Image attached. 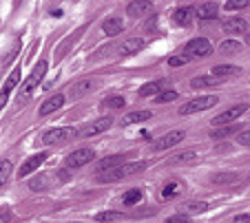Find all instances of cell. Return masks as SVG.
Instances as JSON below:
<instances>
[{
    "mask_svg": "<svg viewBox=\"0 0 250 223\" xmlns=\"http://www.w3.org/2000/svg\"><path fill=\"white\" fill-rule=\"evenodd\" d=\"M146 166H148L146 162H128V164H120V166L111 168V170H106V172H100L98 179H100V181H104V184H106V181L126 179V177H131V175H137V172H142Z\"/></svg>",
    "mask_w": 250,
    "mask_h": 223,
    "instance_id": "obj_1",
    "label": "cell"
},
{
    "mask_svg": "<svg viewBox=\"0 0 250 223\" xmlns=\"http://www.w3.org/2000/svg\"><path fill=\"white\" fill-rule=\"evenodd\" d=\"M47 75V62H38V64H36V67H33V71H31V75L27 77V80H24V84H22V89H20V93H18V104L22 106L24 102L29 100V97H31L33 95V91H36V86L40 84V82H42V77Z\"/></svg>",
    "mask_w": 250,
    "mask_h": 223,
    "instance_id": "obj_2",
    "label": "cell"
},
{
    "mask_svg": "<svg viewBox=\"0 0 250 223\" xmlns=\"http://www.w3.org/2000/svg\"><path fill=\"white\" fill-rule=\"evenodd\" d=\"M219 102L217 95H204V97H195V100L186 102L184 106L180 109V115H193V113H199V111H206V109H212V106Z\"/></svg>",
    "mask_w": 250,
    "mask_h": 223,
    "instance_id": "obj_3",
    "label": "cell"
},
{
    "mask_svg": "<svg viewBox=\"0 0 250 223\" xmlns=\"http://www.w3.org/2000/svg\"><path fill=\"white\" fill-rule=\"evenodd\" d=\"M210 53H212V44L206 38H195L190 42H186V47H184V56L188 60L190 57H206Z\"/></svg>",
    "mask_w": 250,
    "mask_h": 223,
    "instance_id": "obj_4",
    "label": "cell"
},
{
    "mask_svg": "<svg viewBox=\"0 0 250 223\" xmlns=\"http://www.w3.org/2000/svg\"><path fill=\"white\" fill-rule=\"evenodd\" d=\"M95 159V150L93 148H78L73 150L69 157H66V168H80V166H86L89 162Z\"/></svg>",
    "mask_w": 250,
    "mask_h": 223,
    "instance_id": "obj_5",
    "label": "cell"
},
{
    "mask_svg": "<svg viewBox=\"0 0 250 223\" xmlns=\"http://www.w3.org/2000/svg\"><path fill=\"white\" fill-rule=\"evenodd\" d=\"M111 126H113V117H100V119H95V122L86 124L84 129L78 133V137H93V135H100V133H104V130H109Z\"/></svg>",
    "mask_w": 250,
    "mask_h": 223,
    "instance_id": "obj_6",
    "label": "cell"
},
{
    "mask_svg": "<svg viewBox=\"0 0 250 223\" xmlns=\"http://www.w3.org/2000/svg\"><path fill=\"white\" fill-rule=\"evenodd\" d=\"M73 137V129H49L44 130L42 142L47 146H58V144H64Z\"/></svg>",
    "mask_w": 250,
    "mask_h": 223,
    "instance_id": "obj_7",
    "label": "cell"
},
{
    "mask_svg": "<svg viewBox=\"0 0 250 223\" xmlns=\"http://www.w3.org/2000/svg\"><path fill=\"white\" fill-rule=\"evenodd\" d=\"M248 111V106L246 104H237V106H230L228 111H224L222 115H217V117L212 119V126H226V124L235 122V119H239L241 115Z\"/></svg>",
    "mask_w": 250,
    "mask_h": 223,
    "instance_id": "obj_8",
    "label": "cell"
},
{
    "mask_svg": "<svg viewBox=\"0 0 250 223\" xmlns=\"http://www.w3.org/2000/svg\"><path fill=\"white\" fill-rule=\"evenodd\" d=\"M20 80H22V73H20V67H16L14 71H11V75L7 77L5 86H2V91H0V109H5V104H7V100H9L11 91H14L16 86L20 84Z\"/></svg>",
    "mask_w": 250,
    "mask_h": 223,
    "instance_id": "obj_9",
    "label": "cell"
},
{
    "mask_svg": "<svg viewBox=\"0 0 250 223\" xmlns=\"http://www.w3.org/2000/svg\"><path fill=\"white\" fill-rule=\"evenodd\" d=\"M184 139V130H170V133L162 135L155 144H153V150H166V148H173Z\"/></svg>",
    "mask_w": 250,
    "mask_h": 223,
    "instance_id": "obj_10",
    "label": "cell"
},
{
    "mask_svg": "<svg viewBox=\"0 0 250 223\" xmlns=\"http://www.w3.org/2000/svg\"><path fill=\"white\" fill-rule=\"evenodd\" d=\"M47 152H38V155H33V157H29L27 162L20 166V170H18V177H27V175H31V172H36L40 166H42L44 162H47Z\"/></svg>",
    "mask_w": 250,
    "mask_h": 223,
    "instance_id": "obj_11",
    "label": "cell"
},
{
    "mask_svg": "<svg viewBox=\"0 0 250 223\" xmlns=\"http://www.w3.org/2000/svg\"><path fill=\"white\" fill-rule=\"evenodd\" d=\"M64 102H66V97H64L62 93L53 95V97H49V100L44 102L42 106H40V115H42V117H47V115H51L53 111L62 109V106H64Z\"/></svg>",
    "mask_w": 250,
    "mask_h": 223,
    "instance_id": "obj_12",
    "label": "cell"
},
{
    "mask_svg": "<svg viewBox=\"0 0 250 223\" xmlns=\"http://www.w3.org/2000/svg\"><path fill=\"white\" fill-rule=\"evenodd\" d=\"M142 47H144V40H142V38H128L126 42H122L118 47V53L122 57H128V56H135Z\"/></svg>",
    "mask_w": 250,
    "mask_h": 223,
    "instance_id": "obj_13",
    "label": "cell"
},
{
    "mask_svg": "<svg viewBox=\"0 0 250 223\" xmlns=\"http://www.w3.org/2000/svg\"><path fill=\"white\" fill-rule=\"evenodd\" d=\"M91 89H93V80H78V82H73V84H71L69 97H71V100H80L82 95H86Z\"/></svg>",
    "mask_w": 250,
    "mask_h": 223,
    "instance_id": "obj_14",
    "label": "cell"
},
{
    "mask_svg": "<svg viewBox=\"0 0 250 223\" xmlns=\"http://www.w3.org/2000/svg\"><path fill=\"white\" fill-rule=\"evenodd\" d=\"M193 18H195V9H193V7H180V9L173 14L175 24H180V27H190Z\"/></svg>",
    "mask_w": 250,
    "mask_h": 223,
    "instance_id": "obj_15",
    "label": "cell"
},
{
    "mask_svg": "<svg viewBox=\"0 0 250 223\" xmlns=\"http://www.w3.org/2000/svg\"><path fill=\"white\" fill-rule=\"evenodd\" d=\"M241 69L235 67V64H217L212 67V77H219V80H226V77H235L239 75Z\"/></svg>",
    "mask_w": 250,
    "mask_h": 223,
    "instance_id": "obj_16",
    "label": "cell"
},
{
    "mask_svg": "<svg viewBox=\"0 0 250 223\" xmlns=\"http://www.w3.org/2000/svg\"><path fill=\"white\" fill-rule=\"evenodd\" d=\"M224 29L228 34H248V22L244 18H228L224 22Z\"/></svg>",
    "mask_w": 250,
    "mask_h": 223,
    "instance_id": "obj_17",
    "label": "cell"
},
{
    "mask_svg": "<svg viewBox=\"0 0 250 223\" xmlns=\"http://www.w3.org/2000/svg\"><path fill=\"white\" fill-rule=\"evenodd\" d=\"M148 9H151V2H148V0H133L131 5L126 7V14L131 16V18H140V16H144Z\"/></svg>",
    "mask_w": 250,
    "mask_h": 223,
    "instance_id": "obj_18",
    "label": "cell"
},
{
    "mask_svg": "<svg viewBox=\"0 0 250 223\" xmlns=\"http://www.w3.org/2000/svg\"><path fill=\"white\" fill-rule=\"evenodd\" d=\"M153 113L151 111H135V113H128L122 117V126H131V124H137V122H146V119H151Z\"/></svg>",
    "mask_w": 250,
    "mask_h": 223,
    "instance_id": "obj_19",
    "label": "cell"
},
{
    "mask_svg": "<svg viewBox=\"0 0 250 223\" xmlns=\"http://www.w3.org/2000/svg\"><path fill=\"white\" fill-rule=\"evenodd\" d=\"M217 14H219V7L215 2H206V5L197 7V11H195V16L199 20H212V18H217Z\"/></svg>",
    "mask_w": 250,
    "mask_h": 223,
    "instance_id": "obj_20",
    "label": "cell"
},
{
    "mask_svg": "<svg viewBox=\"0 0 250 223\" xmlns=\"http://www.w3.org/2000/svg\"><path fill=\"white\" fill-rule=\"evenodd\" d=\"M193 162H197V152L195 150H184V152H180V155L170 157V164H173V166H188V164H193Z\"/></svg>",
    "mask_w": 250,
    "mask_h": 223,
    "instance_id": "obj_21",
    "label": "cell"
},
{
    "mask_svg": "<svg viewBox=\"0 0 250 223\" xmlns=\"http://www.w3.org/2000/svg\"><path fill=\"white\" fill-rule=\"evenodd\" d=\"M222 82L224 80L212 77V75H199V77L190 80V86H193V89H208V86H217V84H222Z\"/></svg>",
    "mask_w": 250,
    "mask_h": 223,
    "instance_id": "obj_22",
    "label": "cell"
},
{
    "mask_svg": "<svg viewBox=\"0 0 250 223\" xmlns=\"http://www.w3.org/2000/svg\"><path fill=\"white\" fill-rule=\"evenodd\" d=\"M120 164H124V157L122 155L104 157V159H100V162H98V175H100V172L111 170V168H115V166H120Z\"/></svg>",
    "mask_w": 250,
    "mask_h": 223,
    "instance_id": "obj_23",
    "label": "cell"
},
{
    "mask_svg": "<svg viewBox=\"0 0 250 223\" xmlns=\"http://www.w3.org/2000/svg\"><path fill=\"white\" fill-rule=\"evenodd\" d=\"M122 29H124V22L120 18H109V20H104V24H102V31L106 36H118V34H122Z\"/></svg>",
    "mask_w": 250,
    "mask_h": 223,
    "instance_id": "obj_24",
    "label": "cell"
},
{
    "mask_svg": "<svg viewBox=\"0 0 250 223\" xmlns=\"http://www.w3.org/2000/svg\"><path fill=\"white\" fill-rule=\"evenodd\" d=\"M162 91V82H146L144 86H140L137 95L140 97H151V95H157Z\"/></svg>",
    "mask_w": 250,
    "mask_h": 223,
    "instance_id": "obj_25",
    "label": "cell"
},
{
    "mask_svg": "<svg viewBox=\"0 0 250 223\" xmlns=\"http://www.w3.org/2000/svg\"><path fill=\"white\" fill-rule=\"evenodd\" d=\"M237 130H241V126H235V124H226V126H222V129L210 130V135H212V137H230V135H235Z\"/></svg>",
    "mask_w": 250,
    "mask_h": 223,
    "instance_id": "obj_26",
    "label": "cell"
},
{
    "mask_svg": "<svg viewBox=\"0 0 250 223\" xmlns=\"http://www.w3.org/2000/svg\"><path fill=\"white\" fill-rule=\"evenodd\" d=\"M137 201H142V190L140 188H133V190H128V192H124L122 195V204L124 205H135Z\"/></svg>",
    "mask_w": 250,
    "mask_h": 223,
    "instance_id": "obj_27",
    "label": "cell"
},
{
    "mask_svg": "<svg viewBox=\"0 0 250 223\" xmlns=\"http://www.w3.org/2000/svg\"><path fill=\"white\" fill-rule=\"evenodd\" d=\"M180 95H177V91H173V89H166V91H160V93L155 95V102L157 104H166V102H173V100H177Z\"/></svg>",
    "mask_w": 250,
    "mask_h": 223,
    "instance_id": "obj_28",
    "label": "cell"
},
{
    "mask_svg": "<svg viewBox=\"0 0 250 223\" xmlns=\"http://www.w3.org/2000/svg\"><path fill=\"white\" fill-rule=\"evenodd\" d=\"M241 51V44L237 42V40H226V42L222 44V53L224 56H232V53Z\"/></svg>",
    "mask_w": 250,
    "mask_h": 223,
    "instance_id": "obj_29",
    "label": "cell"
},
{
    "mask_svg": "<svg viewBox=\"0 0 250 223\" xmlns=\"http://www.w3.org/2000/svg\"><path fill=\"white\" fill-rule=\"evenodd\" d=\"M124 104H126V100H124L122 95H113L109 100H104V106H106V109H124Z\"/></svg>",
    "mask_w": 250,
    "mask_h": 223,
    "instance_id": "obj_30",
    "label": "cell"
},
{
    "mask_svg": "<svg viewBox=\"0 0 250 223\" xmlns=\"http://www.w3.org/2000/svg\"><path fill=\"white\" fill-rule=\"evenodd\" d=\"M11 170H14V166H11V162H0V186L5 184L7 179H9V175H11Z\"/></svg>",
    "mask_w": 250,
    "mask_h": 223,
    "instance_id": "obj_31",
    "label": "cell"
},
{
    "mask_svg": "<svg viewBox=\"0 0 250 223\" xmlns=\"http://www.w3.org/2000/svg\"><path fill=\"white\" fill-rule=\"evenodd\" d=\"M250 0H226V9L228 11H239V9H246Z\"/></svg>",
    "mask_w": 250,
    "mask_h": 223,
    "instance_id": "obj_32",
    "label": "cell"
},
{
    "mask_svg": "<svg viewBox=\"0 0 250 223\" xmlns=\"http://www.w3.org/2000/svg\"><path fill=\"white\" fill-rule=\"evenodd\" d=\"M113 219H122V214L120 212H98L95 214V221H100V223H106V221H113Z\"/></svg>",
    "mask_w": 250,
    "mask_h": 223,
    "instance_id": "obj_33",
    "label": "cell"
},
{
    "mask_svg": "<svg viewBox=\"0 0 250 223\" xmlns=\"http://www.w3.org/2000/svg\"><path fill=\"white\" fill-rule=\"evenodd\" d=\"M177 192H180V184H177V181H170V184L162 190V197H164V199H170V197L177 195Z\"/></svg>",
    "mask_w": 250,
    "mask_h": 223,
    "instance_id": "obj_34",
    "label": "cell"
},
{
    "mask_svg": "<svg viewBox=\"0 0 250 223\" xmlns=\"http://www.w3.org/2000/svg\"><path fill=\"white\" fill-rule=\"evenodd\" d=\"M186 210L190 214H202L208 210V204H202V201H195V204H186Z\"/></svg>",
    "mask_w": 250,
    "mask_h": 223,
    "instance_id": "obj_35",
    "label": "cell"
},
{
    "mask_svg": "<svg viewBox=\"0 0 250 223\" xmlns=\"http://www.w3.org/2000/svg\"><path fill=\"white\" fill-rule=\"evenodd\" d=\"M186 62H188V57L182 53V56H170L168 64H170V67H182V64H186Z\"/></svg>",
    "mask_w": 250,
    "mask_h": 223,
    "instance_id": "obj_36",
    "label": "cell"
},
{
    "mask_svg": "<svg viewBox=\"0 0 250 223\" xmlns=\"http://www.w3.org/2000/svg\"><path fill=\"white\" fill-rule=\"evenodd\" d=\"M47 179H49L47 175L38 177V179H33L31 184H29V188H31V190H40V188H44V181H47Z\"/></svg>",
    "mask_w": 250,
    "mask_h": 223,
    "instance_id": "obj_37",
    "label": "cell"
},
{
    "mask_svg": "<svg viewBox=\"0 0 250 223\" xmlns=\"http://www.w3.org/2000/svg\"><path fill=\"white\" fill-rule=\"evenodd\" d=\"M190 219L186 217V214H173V217H168L164 223H188Z\"/></svg>",
    "mask_w": 250,
    "mask_h": 223,
    "instance_id": "obj_38",
    "label": "cell"
},
{
    "mask_svg": "<svg viewBox=\"0 0 250 223\" xmlns=\"http://www.w3.org/2000/svg\"><path fill=\"white\" fill-rule=\"evenodd\" d=\"M237 142H239L241 146H250V130H244V133H239Z\"/></svg>",
    "mask_w": 250,
    "mask_h": 223,
    "instance_id": "obj_39",
    "label": "cell"
},
{
    "mask_svg": "<svg viewBox=\"0 0 250 223\" xmlns=\"http://www.w3.org/2000/svg\"><path fill=\"white\" fill-rule=\"evenodd\" d=\"M11 221V212L9 210H0V223H9Z\"/></svg>",
    "mask_w": 250,
    "mask_h": 223,
    "instance_id": "obj_40",
    "label": "cell"
},
{
    "mask_svg": "<svg viewBox=\"0 0 250 223\" xmlns=\"http://www.w3.org/2000/svg\"><path fill=\"white\" fill-rule=\"evenodd\" d=\"M232 223H250V214H237Z\"/></svg>",
    "mask_w": 250,
    "mask_h": 223,
    "instance_id": "obj_41",
    "label": "cell"
},
{
    "mask_svg": "<svg viewBox=\"0 0 250 223\" xmlns=\"http://www.w3.org/2000/svg\"><path fill=\"white\" fill-rule=\"evenodd\" d=\"M246 44L250 47V34H246Z\"/></svg>",
    "mask_w": 250,
    "mask_h": 223,
    "instance_id": "obj_42",
    "label": "cell"
}]
</instances>
